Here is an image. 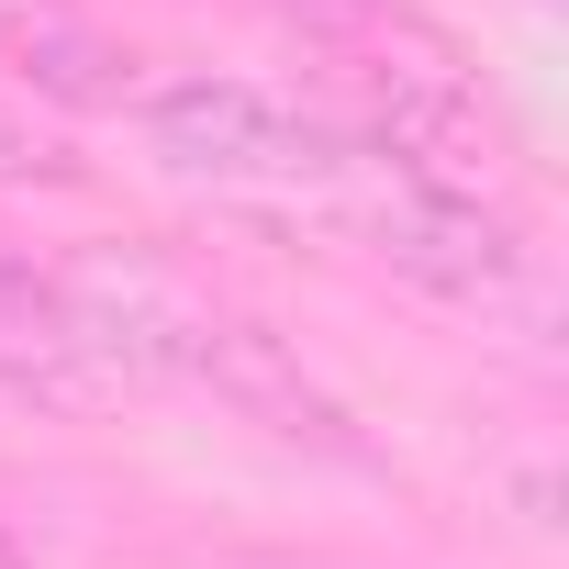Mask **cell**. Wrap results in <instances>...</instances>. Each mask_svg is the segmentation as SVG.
<instances>
[{
  "label": "cell",
  "mask_w": 569,
  "mask_h": 569,
  "mask_svg": "<svg viewBox=\"0 0 569 569\" xmlns=\"http://www.w3.org/2000/svg\"><path fill=\"white\" fill-rule=\"evenodd\" d=\"M134 123H146V146H157L168 179L246 190V201H302V212H325V201L369 168V146H358L347 123L291 112V101H268V90H246V79H212V68L146 90Z\"/></svg>",
  "instance_id": "6da1fadb"
},
{
  "label": "cell",
  "mask_w": 569,
  "mask_h": 569,
  "mask_svg": "<svg viewBox=\"0 0 569 569\" xmlns=\"http://www.w3.org/2000/svg\"><path fill=\"white\" fill-rule=\"evenodd\" d=\"M336 90H347V134H358L380 168H402V179H425V190H447V201L513 212V146H502L491 101H480L436 46H413V34L347 46V57H336Z\"/></svg>",
  "instance_id": "7a4b0ae2"
},
{
  "label": "cell",
  "mask_w": 569,
  "mask_h": 569,
  "mask_svg": "<svg viewBox=\"0 0 569 569\" xmlns=\"http://www.w3.org/2000/svg\"><path fill=\"white\" fill-rule=\"evenodd\" d=\"M0 391H23L46 413H112L134 391L123 347L101 336V313L79 302L68 268L34 257H0Z\"/></svg>",
  "instance_id": "3957f363"
},
{
  "label": "cell",
  "mask_w": 569,
  "mask_h": 569,
  "mask_svg": "<svg viewBox=\"0 0 569 569\" xmlns=\"http://www.w3.org/2000/svg\"><path fill=\"white\" fill-rule=\"evenodd\" d=\"M34 179H68V157L23 101H0V190H34Z\"/></svg>",
  "instance_id": "277c9868"
},
{
  "label": "cell",
  "mask_w": 569,
  "mask_h": 569,
  "mask_svg": "<svg viewBox=\"0 0 569 569\" xmlns=\"http://www.w3.org/2000/svg\"><path fill=\"white\" fill-rule=\"evenodd\" d=\"M0 569H34V547H23V536H12V525H0Z\"/></svg>",
  "instance_id": "5b68a950"
}]
</instances>
